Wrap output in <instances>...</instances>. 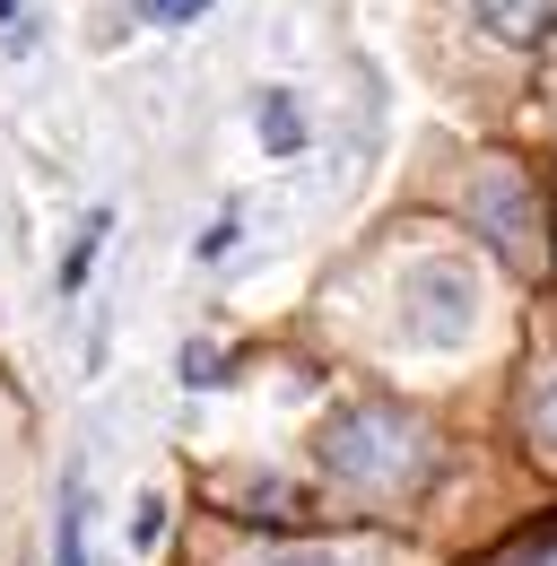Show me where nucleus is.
Instances as JSON below:
<instances>
[{
    "label": "nucleus",
    "instance_id": "nucleus-1",
    "mask_svg": "<svg viewBox=\"0 0 557 566\" xmlns=\"http://www.w3.org/2000/svg\"><path fill=\"white\" fill-rule=\"evenodd\" d=\"M314 453H323V471H332L340 489L401 496V489H418V471H427V419H410L401 401H348V410L323 419Z\"/></svg>",
    "mask_w": 557,
    "mask_h": 566
},
{
    "label": "nucleus",
    "instance_id": "nucleus-2",
    "mask_svg": "<svg viewBox=\"0 0 557 566\" xmlns=\"http://www.w3.org/2000/svg\"><path fill=\"white\" fill-rule=\"evenodd\" d=\"M471 227L514 271H540L549 262V210H540V184L523 166H487L480 184H471Z\"/></svg>",
    "mask_w": 557,
    "mask_h": 566
},
{
    "label": "nucleus",
    "instance_id": "nucleus-3",
    "mask_svg": "<svg viewBox=\"0 0 557 566\" xmlns=\"http://www.w3.org/2000/svg\"><path fill=\"white\" fill-rule=\"evenodd\" d=\"M401 296H410V332L435 340V349H462L471 323H480V280L462 262H418L410 280H401Z\"/></svg>",
    "mask_w": 557,
    "mask_h": 566
},
{
    "label": "nucleus",
    "instance_id": "nucleus-4",
    "mask_svg": "<svg viewBox=\"0 0 557 566\" xmlns=\"http://www.w3.org/2000/svg\"><path fill=\"white\" fill-rule=\"evenodd\" d=\"M53 566H87V471L62 480V514H53Z\"/></svg>",
    "mask_w": 557,
    "mask_h": 566
},
{
    "label": "nucleus",
    "instance_id": "nucleus-5",
    "mask_svg": "<svg viewBox=\"0 0 557 566\" xmlns=\"http://www.w3.org/2000/svg\"><path fill=\"white\" fill-rule=\"evenodd\" d=\"M253 123H262V148H271V157H296V148H305V105H296L287 87H262Z\"/></svg>",
    "mask_w": 557,
    "mask_h": 566
},
{
    "label": "nucleus",
    "instance_id": "nucleus-6",
    "mask_svg": "<svg viewBox=\"0 0 557 566\" xmlns=\"http://www.w3.org/2000/svg\"><path fill=\"white\" fill-rule=\"evenodd\" d=\"M496 35H514V44H532V35H549L557 27V0H471Z\"/></svg>",
    "mask_w": 557,
    "mask_h": 566
},
{
    "label": "nucleus",
    "instance_id": "nucleus-7",
    "mask_svg": "<svg viewBox=\"0 0 557 566\" xmlns=\"http://www.w3.org/2000/svg\"><path fill=\"white\" fill-rule=\"evenodd\" d=\"M105 227H114V210H87V227H78V244H70V262H62V296H78V287H87L96 253H105Z\"/></svg>",
    "mask_w": 557,
    "mask_h": 566
},
{
    "label": "nucleus",
    "instance_id": "nucleus-8",
    "mask_svg": "<svg viewBox=\"0 0 557 566\" xmlns=\"http://www.w3.org/2000/svg\"><path fill=\"white\" fill-rule=\"evenodd\" d=\"M532 444H540V453L557 462V375L540 384V392H532Z\"/></svg>",
    "mask_w": 557,
    "mask_h": 566
},
{
    "label": "nucleus",
    "instance_id": "nucleus-9",
    "mask_svg": "<svg viewBox=\"0 0 557 566\" xmlns=\"http://www.w3.org/2000/svg\"><path fill=\"white\" fill-rule=\"evenodd\" d=\"M235 235H244V210H218V218H209V235L192 244V253H201V262H227V253H235Z\"/></svg>",
    "mask_w": 557,
    "mask_h": 566
},
{
    "label": "nucleus",
    "instance_id": "nucleus-10",
    "mask_svg": "<svg viewBox=\"0 0 557 566\" xmlns=\"http://www.w3.org/2000/svg\"><path fill=\"white\" fill-rule=\"evenodd\" d=\"M201 9H209V0H139V18H148V27H192Z\"/></svg>",
    "mask_w": 557,
    "mask_h": 566
},
{
    "label": "nucleus",
    "instance_id": "nucleus-11",
    "mask_svg": "<svg viewBox=\"0 0 557 566\" xmlns=\"http://www.w3.org/2000/svg\"><path fill=\"white\" fill-rule=\"evenodd\" d=\"M157 532H166V505H157V496H139V514H132V541H139V549H157Z\"/></svg>",
    "mask_w": 557,
    "mask_h": 566
},
{
    "label": "nucleus",
    "instance_id": "nucleus-12",
    "mask_svg": "<svg viewBox=\"0 0 557 566\" xmlns=\"http://www.w3.org/2000/svg\"><path fill=\"white\" fill-rule=\"evenodd\" d=\"M183 384H218V349H183Z\"/></svg>",
    "mask_w": 557,
    "mask_h": 566
},
{
    "label": "nucleus",
    "instance_id": "nucleus-13",
    "mask_svg": "<svg viewBox=\"0 0 557 566\" xmlns=\"http://www.w3.org/2000/svg\"><path fill=\"white\" fill-rule=\"evenodd\" d=\"M514 566H557V532H549V541H532V549H523Z\"/></svg>",
    "mask_w": 557,
    "mask_h": 566
},
{
    "label": "nucleus",
    "instance_id": "nucleus-14",
    "mask_svg": "<svg viewBox=\"0 0 557 566\" xmlns=\"http://www.w3.org/2000/svg\"><path fill=\"white\" fill-rule=\"evenodd\" d=\"M287 566H348V558H332V549H305V558H287Z\"/></svg>",
    "mask_w": 557,
    "mask_h": 566
},
{
    "label": "nucleus",
    "instance_id": "nucleus-15",
    "mask_svg": "<svg viewBox=\"0 0 557 566\" xmlns=\"http://www.w3.org/2000/svg\"><path fill=\"white\" fill-rule=\"evenodd\" d=\"M9 9H18V0H0V18H9Z\"/></svg>",
    "mask_w": 557,
    "mask_h": 566
}]
</instances>
